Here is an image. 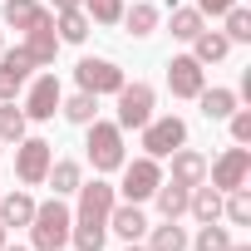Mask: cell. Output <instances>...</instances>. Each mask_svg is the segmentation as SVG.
Returning <instances> with one entry per match:
<instances>
[{
    "instance_id": "obj_1",
    "label": "cell",
    "mask_w": 251,
    "mask_h": 251,
    "mask_svg": "<svg viewBox=\"0 0 251 251\" xmlns=\"http://www.w3.org/2000/svg\"><path fill=\"white\" fill-rule=\"evenodd\" d=\"M113 182L94 177V182H79V212H74V226H69V241L79 251H103L108 241V212H113Z\"/></svg>"
},
{
    "instance_id": "obj_2",
    "label": "cell",
    "mask_w": 251,
    "mask_h": 251,
    "mask_svg": "<svg viewBox=\"0 0 251 251\" xmlns=\"http://www.w3.org/2000/svg\"><path fill=\"white\" fill-rule=\"evenodd\" d=\"M69 226H74V212L50 197V202H35V217H30V246L35 251H59L69 241Z\"/></svg>"
},
{
    "instance_id": "obj_3",
    "label": "cell",
    "mask_w": 251,
    "mask_h": 251,
    "mask_svg": "<svg viewBox=\"0 0 251 251\" xmlns=\"http://www.w3.org/2000/svg\"><path fill=\"white\" fill-rule=\"evenodd\" d=\"M89 163H94V173H118L123 163H128V153H123V128L118 123H103V118H94L89 123Z\"/></svg>"
},
{
    "instance_id": "obj_4",
    "label": "cell",
    "mask_w": 251,
    "mask_h": 251,
    "mask_svg": "<svg viewBox=\"0 0 251 251\" xmlns=\"http://www.w3.org/2000/svg\"><path fill=\"white\" fill-rule=\"evenodd\" d=\"M182 143H187V123H182L177 113H163V118L153 113V118L143 123V153H148V158L163 163V158H168L173 148H182Z\"/></svg>"
},
{
    "instance_id": "obj_5",
    "label": "cell",
    "mask_w": 251,
    "mask_h": 251,
    "mask_svg": "<svg viewBox=\"0 0 251 251\" xmlns=\"http://www.w3.org/2000/svg\"><path fill=\"white\" fill-rule=\"evenodd\" d=\"M50 163H54V143H45V138H20L15 143V177L25 187H40Z\"/></svg>"
},
{
    "instance_id": "obj_6",
    "label": "cell",
    "mask_w": 251,
    "mask_h": 251,
    "mask_svg": "<svg viewBox=\"0 0 251 251\" xmlns=\"http://www.w3.org/2000/svg\"><path fill=\"white\" fill-rule=\"evenodd\" d=\"M246 177H251V148H246V143H236V148H226L217 163H207V182H212L217 192L246 187Z\"/></svg>"
},
{
    "instance_id": "obj_7",
    "label": "cell",
    "mask_w": 251,
    "mask_h": 251,
    "mask_svg": "<svg viewBox=\"0 0 251 251\" xmlns=\"http://www.w3.org/2000/svg\"><path fill=\"white\" fill-rule=\"evenodd\" d=\"M153 103H158L153 84H128V79H123V89H118V128L123 133L143 128V123L153 118Z\"/></svg>"
},
{
    "instance_id": "obj_8",
    "label": "cell",
    "mask_w": 251,
    "mask_h": 251,
    "mask_svg": "<svg viewBox=\"0 0 251 251\" xmlns=\"http://www.w3.org/2000/svg\"><path fill=\"white\" fill-rule=\"evenodd\" d=\"M74 79H79V89L94 94V99L123 89V69H118L113 59H79V64H74Z\"/></svg>"
},
{
    "instance_id": "obj_9",
    "label": "cell",
    "mask_w": 251,
    "mask_h": 251,
    "mask_svg": "<svg viewBox=\"0 0 251 251\" xmlns=\"http://www.w3.org/2000/svg\"><path fill=\"white\" fill-rule=\"evenodd\" d=\"M158 182H163V163L158 158H133V163H123V197L128 202H148L153 192H158Z\"/></svg>"
},
{
    "instance_id": "obj_10",
    "label": "cell",
    "mask_w": 251,
    "mask_h": 251,
    "mask_svg": "<svg viewBox=\"0 0 251 251\" xmlns=\"http://www.w3.org/2000/svg\"><path fill=\"white\" fill-rule=\"evenodd\" d=\"M168 89H173V99H197L207 89V64H197L192 54H173L168 59Z\"/></svg>"
},
{
    "instance_id": "obj_11",
    "label": "cell",
    "mask_w": 251,
    "mask_h": 251,
    "mask_svg": "<svg viewBox=\"0 0 251 251\" xmlns=\"http://www.w3.org/2000/svg\"><path fill=\"white\" fill-rule=\"evenodd\" d=\"M30 69H35V59L25 54V45H20V50H0V103L15 99V94H25Z\"/></svg>"
},
{
    "instance_id": "obj_12",
    "label": "cell",
    "mask_w": 251,
    "mask_h": 251,
    "mask_svg": "<svg viewBox=\"0 0 251 251\" xmlns=\"http://www.w3.org/2000/svg\"><path fill=\"white\" fill-rule=\"evenodd\" d=\"M59 99H64V89H59V79H54V74H40V79H30V89H25V118H35V123L54 118Z\"/></svg>"
},
{
    "instance_id": "obj_13",
    "label": "cell",
    "mask_w": 251,
    "mask_h": 251,
    "mask_svg": "<svg viewBox=\"0 0 251 251\" xmlns=\"http://www.w3.org/2000/svg\"><path fill=\"white\" fill-rule=\"evenodd\" d=\"M168 158H173L168 182H177V187H187V192H192L197 182H207V158H202L197 148H187V143H182V148H173Z\"/></svg>"
},
{
    "instance_id": "obj_14",
    "label": "cell",
    "mask_w": 251,
    "mask_h": 251,
    "mask_svg": "<svg viewBox=\"0 0 251 251\" xmlns=\"http://www.w3.org/2000/svg\"><path fill=\"white\" fill-rule=\"evenodd\" d=\"M0 20L15 25V30L25 35V30H35V25H50V20H54V10H45L40 0H5V5H0Z\"/></svg>"
},
{
    "instance_id": "obj_15",
    "label": "cell",
    "mask_w": 251,
    "mask_h": 251,
    "mask_svg": "<svg viewBox=\"0 0 251 251\" xmlns=\"http://www.w3.org/2000/svg\"><path fill=\"white\" fill-rule=\"evenodd\" d=\"M25 54L35 59V69H50V64H54V54H59L54 20H50V25H35V30H25Z\"/></svg>"
},
{
    "instance_id": "obj_16",
    "label": "cell",
    "mask_w": 251,
    "mask_h": 251,
    "mask_svg": "<svg viewBox=\"0 0 251 251\" xmlns=\"http://www.w3.org/2000/svg\"><path fill=\"white\" fill-rule=\"evenodd\" d=\"M108 231H118L123 241H138L143 231H148V217H143V207L138 202H113V212H108Z\"/></svg>"
},
{
    "instance_id": "obj_17",
    "label": "cell",
    "mask_w": 251,
    "mask_h": 251,
    "mask_svg": "<svg viewBox=\"0 0 251 251\" xmlns=\"http://www.w3.org/2000/svg\"><path fill=\"white\" fill-rule=\"evenodd\" d=\"M89 30H94V20H89L79 5H74V10H54V35H59V45H84Z\"/></svg>"
},
{
    "instance_id": "obj_18",
    "label": "cell",
    "mask_w": 251,
    "mask_h": 251,
    "mask_svg": "<svg viewBox=\"0 0 251 251\" xmlns=\"http://www.w3.org/2000/svg\"><path fill=\"white\" fill-rule=\"evenodd\" d=\"M197 103H202V118H212V123H226V118L236 113L241 94H236V89H202V94H197Z\"/></svg>"
},
{
    "instance_id": "obj_19",
    "label": "cell",
    "mask_w": 251,
    "mask_h": 251,
    "mask_svg": "<svg viewBox=\"0 0 251 251\" xmlns=\"http://www.w3.org/2000/svg\"><path fill=\"white\" fill-rule=\"evenodd\" d=\"M30 217H35V197H30V192L15 187V192L0 197V226H5V231H10V226H30Z\"/></svg>"
},
{
    "instance_id": "obj_20",
    "label": "cell",
    "mask_w": 251,
    "mask_h": 251,
    "mask_svg": "<svg viewBox=\"0 0 251 251\" xmlns=\"http://www.w3.org/2000/svg\"><path fill=\"white\" fill-rule=\"evenodd\" d=\"M202 30H207V15H197V5H173V15H168V35L173 40H187L192 45Z\"/></svg>"
},
{
    "instance_id": "obj_21",
    "label": "cell",
    "mask_w": 251,
    "mask_h": 251,
    "mask_svg": "<svg viewBox=\"0 0 251 251\" xmlns=\"http://www.w3.org/2000/svg\"><path fill=\"white\" fill-rule=\"evenodd\" d=\"M226 54H231V40H226L222 30H202V35L192 40V59H197V64H222Z\"/></svg>"
},
{
    "instance_id": "obj_22",
    "label": "cell",
    "mask_w": 251,
    "mask_h": 251,
    "mask_svg": "<svg viewBox=\"0 0 251 251\" xmlns=\"http://www.w3.org/2000/svg\"><path fill=\"white\" fill-rule=\"evenodd\" d=\"M187 212H192L197 222H217V217H222V192H217L212 182H197V187L187 192Z\"/></svg>"
},
{
    "instance_id": "obj_23",
    "label": "cell",
    "mask_w": 251,
    "mask_h": 251,
    "mask_svg": "<svg viewBox=\"0 0 251 251\" xmlns=\"http://www.w3.org/2000/svg\"><path fill=\"white\" fill-rule=\"evenodd\" d=\"M45 182L54 187V197H69V192H79V182H84V168H79L74 158H64V163H50Z\"/></svg>"
},
{
    "instance_id": "obj_24",
    "label": "cell",
    "mask_w": 251,
    "mask_h": 251,
    "mask_svg": "<svg viewBox=\"0 0 251 251\" xmlns=\"http://www.w3.org/2000/svg\"><path fill=\"white\" fill-rule=\"evenodd\" d=\"M59 113H64V118H69V123H74V128H89V123H94V118H99V99H94V94H84V89H79V94H74V99H59Z\"/></svg>"
},
{
    "instance_id": "obj_25",
    "label": "cell",
    "mask_w": 251,
    "mask_h": 251,
    "mask_svg": "<svg viewBox=\"0 0 251 251\" xmlns=\"http://www.w3.org/2000/svg\"><path fill=\"white\" fill-rule=\"evenodd\" d=\"M153 202H158V212H163V222H177L182 212H187V187H177V182H158V192H153Z\"/></svg>"
},
{
    "instance_id": "obj_26",
    "label": "cell",
    "mask_w": 251,
    "mask_h": 251,
    "mask_svg": "<svg viewBox=\"0 0 251 251\" xmlns=\"http://www.w3.org/2000/svg\"><path fill=\"white\" fill-rule=\"evenodd\" d=\"M148 251H187V231L177 222H163V226H148Z\"/></svg>"
},
{
    "instance_id": "obj_27",
    "label": "cell",
    "mask_w": 251,
    "mask_h": 251,
    "mask_svg": "<svg viewBox=\"0 0 251 251\" xmlns=\"http://www.w3.org/2000/svg\"><path fill=\"white\" fill-rule=\"evenodd\" d=\"M25 128H30L25 108H15V99H5V103H0V143H20Z\"/></svg>"
},
{
    "instance_id": "obj_28",
    "label": "cell",
    "mask_w": 251,
    "mask_h": 251,
    "mask_svg": "<svg viewBox=\"0 0 251 251\" xmlns=\"http://www.w3.org/2000/svg\"><path fill=\"white\" fill-rule=\"evenodd\" d=\"M118 25H128L133 40H148V35L158 30V5H133V10L123 5V20H118Z\"/></svg>"
},
{
    "instance_id": "obj_29",
    "label": "cell",
    "mask_w": 251,
    "mask_h": 251,
    "mask_svg": "<svg viewBox=\"0 0 251 251\" xmlns=\"http://www.w3.org/2000/svg\"><path fill=\"white\" fill-rule=\"evenodd\" d=\"M222 217H226L231 226H246V222H251V192H246V187L222 192Z\"/></svg>"
},
{
    "instance_id": "obj_30",
    "label": "cell",
    "mask_w": 251,
    "mask_h": 251,
    "mask_svg": "<svg viewBox=\"0 0 251 251\" xmlns=\"http://www.w3.org/2000/svg\"><path fill=\"white\" fill-rule=\"evenodd\" d=\"M79 10H84L94 25H118V20H123V0H79Z\"/></svg>"
},
{
    "instance_id": "obj_31",
    "label": "cell",
    "mask_w": 251,
    "mask_h": 251,
    "mask_svg": "<svg viewBox=\"0 0 251 251\" xmlns=\"http://www.w3.org/2000/svg\"><path fill=\"white\" fill-rule=\"evenodd\" d=\"M192 251H226L231 246V236H226V226H217V222H202V231L187 241Z\"/></svg>"
},
{
    "instance_id": "obj_32",
    "label": "cell",
    "mask_w": 251,
    "mask_h": 251,
    "mask_svg": "<svg viewBox=\"0 0 251 251\" xmlns=\"http://www.w3.org/2000/svg\"><path fill=\"white\" fill-rule=\"evenodd\" d=\"M231 45H246L251 40V10H241V5H231L226 10V30H222Z\"/></svg>"
},
{
    "instance_id": "obj_33",
    "label": "cell",
    "mask_w": 251,
    "mask_h": 251,
    "mask_svg": "<svg viewBox=\"0 0 251 251\" xmlns=\"http://www.w3.org/2000/svg\"><path fill=\"white\" fill-rule=\"evenodd\" d=\"M226 123H231V143H251V108H236Z\"/></svg>"
},
{
    "instance_id": "obj_34",
    "label": "cell",
    "mask_w": 251,
    "mask_h": 251,
    "mask_svg": "<svg viewBox=\"0 0 251 251\" xmlns=\"http://www.w3.org/2000/svg\"><path fill=\"white\" fill-rule=\"evenodd\" d=\"M231 5H241V0H197V15H226Z\"/></svg>"
},
{
    "instance_id": "obj_35",
    "label": "cell",
    "mask_w": 251,
    "mask_h": 251,
    "mask_svg": "<svg viewBox=\"0 0 251 251\" xmlns=\"http://www.w3.org/2000/svg\"><path fill=\"white\" fill-rule=\"evenodd\" d=\"M50 5H54V10H74V5H79V0H50Z\"/></svg>"
},
{
    "instance_id": "obj_36",
    "label": "cell",
    "mask_w": 251,
    "mask_h": 251,
    "mask_svg": "<svg viewBox=\"0 0 251 251\" xmlns=\"http://www.w3.org/2000/svg\"><path fill=\"white\" fill-rule=\"evenodd\" d=\"M226 251H251V246H241V241H231V246H226Z\"/></svg>"
},
{
    "instance_id": "obj_37",
    "label": "cell",
    "mask_w": 251,
    "mask_h": 251,
    "mask_svg": "<svg viewBox=\"0 0 251 251\" xmlns=\"http://www.w3.org/2000/svg\"><path fill=\"white\" fill-rule=\"evenodd\" d=\"M128 251H148V246H138V241H128Z\"/></svg>"
},
{
    "instance_id": "obj_38",
    "label": "cell",
    "mask_w": 251,
    "mask_h": 251,
    "mask_svg": "<svg viewBox=\"0 0 251 251\" xmlns=\"http://www.w3.org/2000/svg\"><path fill=\"white\" fill-rule=\"evenodd\" d=\"M0 251H25V246H0Z\"/></svg>"
},
{
    "instance_id": "obj_39",
    "label": "cell",
    "mask_w": 251,
    "mask_h": 251,
    "mask_svg": "<svg viewBox=\"0 0 251 251\" xmlns=\"http://www.w3.org/2000/svg\"><path fill=\"white\" fill-rule=\"evenodd\" d=\"M0 246H5V226H0Z\"/></svg>"
},
{
    "instance_id": "obj_40",
    "label": "cell",
    "mask_w": 251,
    "mask_h": 251,
    "mask_svg": "<svg viewBox=\"0 0 251 251\" xmlns=\"http://www.w3.org/2000/svg\"><path fill=\"white\" fill-rule=\"evenodd\" d=\"M0 50H5V30H0Z\"/></svg>"
},
{
    "instance_id": "obj_41",
    "label": "cell",
    "mask_w": 251,
    "mask_h": 251,
    "mask_svg": "<svg viewBox=\"0 0 251 251\" xmlns=\"http://www.w3.org/2000/svg\"><path fill=\"white\" fill-rule=\"evenodd\" d=\"M59 251H64V246H59Z\"/></svg>"
}]
</instances>
